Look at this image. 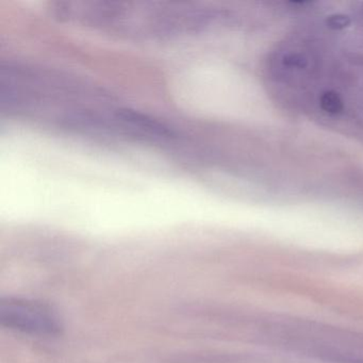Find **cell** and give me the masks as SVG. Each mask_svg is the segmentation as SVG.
I'll return each instance as SVG.
<instances>
[{
    "label": "cell",
    "instance_id": "obj_1",
    "mask_svg": "<svg viewBox=\"0 0 363 363\" xmlns=\"http://www.w3.org/2000/svg\"><path fill=\"white\" fill-rule=\"evenodd\" d=\"M0 103L10 116L61 128L120 135L123 106L109 92L48 67L1 63Z\"/></svg>",
    "mask_w": 363,
    "mask_h": 363
},
{
    "label": "cell",
    "instance_id": "obj_2",
    "mask_svg": "<svg viewBox=\"0 0 363 363\" xmlns=\"http://www.w3.org/2000/svg\"><path fill=\"white\" fill-rule=\"evenodd\" d=\"M48 9L60 22L141 41L197 35L228 18L216 6L182 1L59 0Z\"/></svg>",
    "mask_w": 363,
    "mask_h": 363
},
{
    "label": "cell",
    "instance_id": "obj_3",
    "mask_svg": "<svg viewBox=\"0 0 363 363\" xmlns=\"http://www.w3.org/2000/svg\"><path fill=\"white\" fill-rule=\"evenodd\" d=\"M0 324L29 335H52L61 325L55 312L37 301L4 298L0 301Z\"/></svg>",
    "mask_w": 363,
    "mask_h": 363
}]
</instances>
